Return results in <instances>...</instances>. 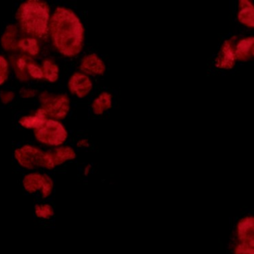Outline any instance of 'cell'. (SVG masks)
<instances>
[{
	"label": "cell",
	"mask_w": 254,
	"mask_h": 254,
	"mask_svg": "<svg viewBox=\"0 0 254 254\" xmlns=\"http://www.w3.org/2000/svg\"><path fill=\"white\" fill-rule=\"evenodd\" d=\"M17 50L29 57H36L40 53L39 43L36 38L30 36L20 38L17 42Z\"/></svg>",
	"instance_id": "cell-13"
},
{
	"label": "cell",
	"mask_w": 254,
	"mask_h": 254,
	"mask_svg": "<svg viewBox=\"0 0 254 254\" xmlns=\"http://www.w3.org/2000/svg\"><path fill=\"white\" fill-rule=\"evenodd\" d=\"M254 41L253 37L244 38L236 46L235 57L239 62H246L254 57Z\"/></svg>",
	"instance_id": "cell-12"
},
{
	"label": "cell",
	"mask_w": 254,
	"mask_h": 254,
	"mask_svg": "<svg viewBox=\"0 0 254 254\" xmlns=\"http://www.w3.org/2000/svg\"><path fill=\"white\" fill-rule=\"evenodd\" d=\"M20 29L29 36L46 38L49 33L50 5L41 0H28L19 7L17 14Z\"/></svg>",
	"instance_id": "cell-2"
},
{
	"label": "cell",
	"mask_w": 254,
	"mask_h": 254,
	"mask_svg": "<svg viewBox=\"0 0 254 254\" xmlns=\"http://www.w3.org/2000/svg\"><path fill=\"white\" fill-rule=\"evenodd\" d=\"M238 14L239 22L248 27H254V7L251 1L241 0Z\"/></svg>",
	"instance_id": "cell-15"
},
{
	"label": "cell",
	"mask_w": 254,
	"mask_h": 254,
	"mask_svg": "<svg viewBox=\"0 0 254 254\" xmlns=\"http://www.w3.org/2000/svg\"><path fill=\"white\" fill-rule=\"evenodd\" d=\"M9 75V64L4 56H0V85L8 79Z\"/></svg>",
	"instance_id": "cell-20"
},
{
	"label": "cell",
	"mask_w": 254,
	"mask_h": 254,
	"mask_svg": "<svg viewBox=\"0 0 254 254\" xmlns=\"http://www.w3.org/2000/svg\"><path fill=\"white\" fill-rule=\"evenodd\" d=\"M36 139L41 143L50 146H59L67 139L68 133L64 126L57 120H47L45 123L35 129Z\"/></svg>",
	"instance_id": "cell-4"
},
{
	"label": "cell",
	"mask_w": 254,
	"mask_h": 254,
	"mask_svg": "<svg viewBox=\"0 0 254 254\" xmlns=\"http://www.w3.org/2000/svg\"><path fill=\"white\" fill-rule=\"evenodd\" d=\"M111 106H112V96L110 93L104 92L93 101L92 108L95 114L100 115L109 110Z\"/></svg>",
	"instance_id": "cell-17"
},
{
	"label": "cell",
	"mask_w": 254,
	"mask_h": 254,
	"mask_svg": "<svg viewBox=\"0 0 254 254\" xmlns=\"http://www.w3.org/2000/svg\"><path fill=\"white\" fill-rule=\"evenodd\" d=\"M43 78L50 81L56 82L59 79V68L52 59H46L43 63Z\"/></svg>",
	"instance_id": "cell-18"
},
{
	"label": "cell",
	"mask_w": 254,
	"mask_h": 254,
	"mask_svg": "<svg viewBox=\"0 0 254 254\" xmlns=\"http://www.w3.org/2000/svg\"><path fill=\"white\" fill-rule=\"evenodd\" d=\"M23 185L25 190L30 194L39 191L41 197H50L54 190V183L49 175L41 173H31L23 178Z\"/></svg>",
	"instance_id": "cell-7"
},
{
	"label": "cell",
	"mask_w": 254,
	"mask_h": 254,
	"mask_svg": "<svg viewBox=\"0 0 254 254\" xmlns=\"http://www.w3.org/2000/svg\"><path fill=\"white\" fill-rule=\"evenodd\" d=\"M41 108L47 117L54 120H63L70 109V101L65 94H52L44 92L40 95Z\"/></svg>",
	"instance_id": "cell-5"
},
{
	"label": "cell",
	"mask_w": 254,
	"mask_h": 254,
	"mask_svg": "<svg viewBox=\"0 0 254 254\" xmlns=\"http://www.w3.org/2000/svg\"><path fill=\"white\" fill-rule=\"evenodd\" d=\"M78 146H87L88 145V142L87 140H82L78 142Z\"/></svg>",
	"instance_id": "cell-23"
},
{
	"label": "cell",
	"mask_w": 254,
	"mask_h": 254,
	"mask_svg": "<svg viewBox=\"0 0 254 254\" xmlns=\"http://www.w3.org/2000/svg\"><path fill=\"white\" fill-rule=\"evenodd\" d=\"M14 157L25 169L44 168L52 169L51 152L44 151L37 147L26 145L14 151Z\"/></svg>",
	"instance_id": "cell-3"
},
{
	"label": "cell",
	"mask_w": 254,
	"mask_h": 254,
	"mask_svg": "<svg viewBox=\"0 0 254 254\" xmlns=\"http://www.w3.org/2000/svg\"><path fill=\"white\" fill-rule=\"evenodd\" d=\"M35 90H32V89H23L21 91L22 96L24 98L32 97L35 96Z\"/></svg>",
	"instance_id": "cell-22"
},
{
	"label": "cell",
	"mask_w": 254,
	"mask_h": 254,
	"mask_svg": "<svg viewBox=\"0 0 254 254\" xmlns=\"http://www.w3.org/2000/svg\"><path fill=\"white\" fill-rule=\"evenodd\" d=\"M49 31L53 45L66 57L78 56L84 46V29L73 11L59 7L50 17Z\"/></svg>",
	"instance_id": "cell-1"
},
{
	"label": "cell",
	"mask_w": 254,
	"mask_h": 254,
	"mask_svg": "<svg viewBox=\"0 0 254 254\" xmlns=\"http://www.w3.org/2000/svg\"><path fill=\"white\" fill-rule=\"evenodd\" d=\"M14 93L11 91L2 92L0 94V99L5 104L9 103L14 99Z\"/></svg>",
	"instance_id": "cell-21"
},
{
	"label": "cell",
	"mask_w": 254,
	"mask_h": 254,
	"mask_svg": "<svg viewBox=\"0 0 254 254\" xmlns=\"http://www.w3.org/2000/svg\"><path fill=\"white\" fill-rule=\"evenodd\" d=\"M80 69L81 71L92 75H102L105 73V63L96 54L86 56L81 61Z\"/></svg>",
	"instance_id": "cell-11"
},
{
	"label": "cell",
	"mask_w": 254,
	"mask_h": 254,
	"mask_svg": "<svg viewBox=\"0 0 254 254\" xmlns=\"http://www.w3.org/2000/svg\"><path fill=\"white\" fill-rule=\"evenodd\" d=\"M254 224L253 217H245L239 221L237 227L239 243L236 246L254 248Z\"/></svg>",
	"instance_id": "cell-9"
},
{
	"label": "cell",
	"mask_w": 254,
	"mask_h": 254,
	"mask_svg": "<svg viewBox=\"0 0 254 254\" xmlns=\"http://www.w3.org/2000/svg\"><path fill=\"white\" fill-rule=\"evenodd\" d=\"M69 91L77 97L84 98L91 91L93 84L87 75L82 72H75L69 78Z\"/></svg>",
	"instance_id": "cell-10"
},
{
	"label": "cell",
	"mask_w": 254,
	"mask_h": 254,
	"mask_svg": "<svg viewBox=\"0 0 254 254\" xmlns=\"http://www.w3.org/2000/svg\"><path fill=\"white\" fill-rule=\"evenodd\" d=\"M35 213L39 218L50 219L54 215L55 211L51 205L44 203V204H38L35 206Z\"/></svg>",
	"instance_id": "cell-19"
},
{
	"label": "cell",
	"mask_w": 254,
	"mask_h": 254,
	"mask_svg": "<svg viewBox=\"0 0 254 254\" xmlns=\"http://www.w3.org/2000/svg\"><path fill=\"white\" fill-rule=\"evenodd\" d=\"M236 37L233 36L223 44L218 56L215 59V65L221 69H231L236 62L235 50H236Z\"/></svg>",
	"instance_id": "cell-8"
},
{
	"label": "cell",
	"mask_w": 254,
	"mask_h": 254,
	"mask_svg": "<svg viewBox=\"0 0 254 254\" xmlns=\"http://www.w3.org/2000/svg\"><path fill=\"white\" fill-rule=\"evenodd\" d=\"M47 120V115L45 111L42 108H40L32 115L20 119L19 123L26 128H33L35 130L41 127Z\"/></svg>",
	"instance_id": "cell-14"
},
{
	"label": "cell",
	"mask_w": 254,
	"mask_h": 254,
	"mask_svg": "<svg viewBox=\"0 0 254 254\" xmlns=\"http://www.w3.org/2000/svg\"><path fill=\"white\" fill-rule=\"evenodd\" d=\"M18 29L14 25L8 26L1 38V44L6 51L17 50V44L19 40Z\"/></svg>",
	"instance_id": "cell-16"
},
{
	"label": "cell",
	"mask_w": 254,
	"mask_h": 254,
	"mask_svg": "<svg viewBox=\"0 0 254 254\" xmlns=\"http://www.w3.org/2000/svg\"><path fill=\"white\" fill-rule=\"evenodd\" d=\"M11 64L16 76L21 81L43 79V72L32 58L26 55H19L11 59Z\"/></svg>",
	"instance_id": "cell-6"
}]
</instances>
